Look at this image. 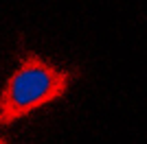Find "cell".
Segmentation results:
<instances>
[{
    "label": "cell",
    "instance_id": "1",
    "mask_svg": "<svg viewBox=\"0 0 147 144\" xmlns=\"http://www.w3.org/2000/svg\"><path fill=\"white\" fill-rule=\"evenodd\" d=\"M75 79V68H57L33 50L22 53L20 66L0 90V127H9L64 98Z\"/></svg>",
    "mask_w": 147,
    "mask_h": 144
},
{
    "label": "cell",
    "instance_id": "2",
    "mask_svg": "<svg viewBox=\"0 0 147 144\" xmlns=\"http://www.w3.org/2000/svg\"><path fill=\"white\" fill-rule=\"evenodd\" d=\"M0 144H7V140H5V138H2V135H0Z\"/></svg>",
    "mask_w": 147,
    "mask_h": 144
}]
</instances>
